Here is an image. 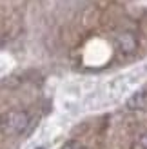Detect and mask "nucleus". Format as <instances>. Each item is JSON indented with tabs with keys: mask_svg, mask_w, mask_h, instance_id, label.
<instances>
[{
	"mask_svg": "<svg viewBox=\"0 0 147 149\" xmlns=\"http://www.w3.org/2000/svg\"><path fill=\"white\" fill-rule=\"evenodd\" d=\"M145 104H147V93H135L127 100V106L131 109H142L145 107Z\"/></svg>",
	"mask_w": 147,
	"mask_h": 149,
	"instance_id": "nucleus-2",
	"label": "nucleus"
},
{
	"mask_svg": "<svg viewBox=\"0 0 147 149\" xmlns=\"http://www.w3.org/2000/svg\"><path fill=\"white\" fill-rule=\"evenodd\" d=\"M60 138H62V131L58 127L42 129L40 133H36L22 149H58L60 144H62Z\"/></svg>",
	"mask_w": 147,
	"mask_h": 149,
	"instance_id": "nucleus-1",
	"label": "nucleus"
},
{
	"mask_svg": "<svg viewBox=\"0 0 147 149\" xmlns=\"http://www.w3.org/2000/svg\"><path fill=\"white\" fill-rule=\"evenodd\" d=\"M140 146H142V149H147V133H144L140 136Z\"/></svg>",
	"mask_w": 147,
	"mask_h": 149,
	"instance_id": "nucleus-3",
	"label": "nucleus"
}]
</instances>
